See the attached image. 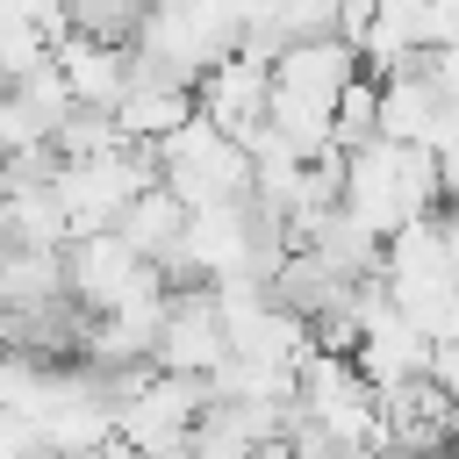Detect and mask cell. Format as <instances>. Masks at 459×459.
<instances>
[{
    "mask_svg": "<svg viewBox=\"0 0 459 459\" xmlns=\"http://www.w3.org/2000/svg\"><path fill=\"white\" fill-rule=\"evenodd\" d=\"M359 72H366V57L337 29L280 43L273 50V108H265V129L287 136L301 158H337V100H344V86Z\"/></svg>",
    "mask_w": 459,
    "mask_h": 459,
    "instance_id": "cell-1",
    "label": "cell"
},
{
    "mask_svg": "<svg viewBox=\"0 0 459 459\" xmlns=\"http://www.w3.org/2000/svg\"><path fill=\"white\" fill-rule=\"evenodd\" d=\"M445 222V237H452V258H459V201H452V215H437Z\"/></svg>",
    "mask_w": 459,
    "mask_h": 459,
    "instance_id": "cell-17",
    "label": "cell"
},
{
    "mask_svg": "<svg viewBox=\"0 0 459 459\" xmlns=\"http://www.w3.org/2000/svg\"><path fill=\"white\" fill-rule=\"evenodd\" d=\"M222 359H230V337H222L215 287H201V280L172 287L165 323H158V351H151V366H165V373H201V380H208Z\"/></svg>",
    "mask_w": 459,
    "mask_h": 459,
    "instance_id": "cell-7",
    "label": "cell"
},
{
    "mask_svg": "<svg viewBox=\"0 0 459 459\" xmlns=\"http://www.w3.org/2000/svg\"><path fill=\"white\" fill-rule=\"evenodd\" d=\"M50 65L65 72V86H72L79 108H108V115H115L122 93L136 86V50L115 43V36H86V29H72V36H57Z\"/></svg>",
    "mask_w": 459,
    "mask_h": 459,
    "instance_id": "cell-9",
    "label": "cell"
},
{
    "mask_svg": "<svg viewBox=\"0 0 459 459\" xmlns=\"http://www.w3.org/2000/svg\"><path fill=\"white\" fill-rule=\"evenodd\" d=\"M301 416L344 445H366V452H387V409H380V387L359 373L351 351L337 344H316L301 359Z\"/></svg>",
    "mask_w": 459,
    "mask_h": 459,
    "instance_id": "cell-5",
    "label": "cell"
},
{
    "mask_svg": "<svg viewBox=\"0 0 459 459\" xmlns=\"http://www.w3.org/2000/svg\"><path fill=\"white\" fill-rule=\"evenodd\" d=\"M366 136H380V72H359L337 100V151H351Z\"/></svg>",
    "mask_w": 459,
    "mask_h": 459,
    "instance_id": "cell-12",
    "label": "cell"
},
{
    "mask_svg": "<svg viewBox=\"0 0 459 459\" xmlns=\"http://www.w3.org/2000/svg\"><path fill=\"white\" fill-rule=\"evenodd\" d=\"M14 251H22V230H14V208L0 201V258H14Z\"/></svg>",
    "mask_w": 459,
    "mask_h": 459,
    "instance_id": "cell-15",
    "label": "cell"
},
{
    "mask_svg": "<svg viewBox=\"0 0 459 459\" xmlns=\"http://www.w3.org/2000/svg\"><path fill=\"white\" fill-rule=\"evenodd\" d=\"M158 179L186 201V208H215V201H244L251 194V143L237 129H222L215 115H186L165 143H158Z\"/></svg>",
    "mask_w": 459,
    "mask_h": 459,
    "instance_id": "cell-3",
    "label": "cell"
},
{
    "mask_svg": "<svg viewBox=\"0 0 459 459\" xmlns=\"http://www.w3.org/2000/svg\"><path fill=\"white\" fill-rule=\"evenodd\" d=\"M430 158H437V186H445V201H459V129H452Z\"/></svg>",
    "mask_w": 459,
    "mask_h": 459,
    "instance_id": "cell-14",
    "label": "cell"
},
{
    "mask_svg": "<svg viewBox=\"0 0 459 459\" xmlns=\"http://www.w3.org/2000/svg\"><path fill=\"white\" fill-rule=\"evenodd\" d=\"M337 201L387 244L394 230L437 215L445 186H437V158L423 143H394V136H366L351 151H337Z\"/></svg>",
    "mask_w": 459,
    "mask_h": 459,
    "instance_id": "cell-2",
    "label": "cell"
},
{
    "mask_svg": "<svg viewBox=\"0 0 459 459\" xmlns=\"http://www.w3.org/2000/svg\"><path fill=\"white\" fill-rule=\"evenodd\" d=\"M86 459H143V452H136L129 437H108V445H100V452H86Z\"/></svg>",
    "mask_w": 459,
    "mask_h": 459,
    "instance_id": "cell-16",
    "label": "cell"
},
{
    "mask_svg": "<svg viewBox=\"0 0 459 459\" xmlns=\"http://www.w3.org/2000/svg\"><path fill=\"white\" fill-rule=\"evenodd\" d=\"M50 186H57V208H65L72 237H93V230H115L122 208L143 186H158V151L151 143H115L100 158H57Z\"/></svg>",
    "mask_w": 459,
    "mask_h": 459,
    "instance_id": "cell-4",
    "label": "cell"
},
{
    "mask_svg": "<svg viewBox=\"0 0 459 459\" xmlns=\"http://www.w3.org/2000/svg\"><path fill=\"white\" fill-rule=\"evenodd\" d=\"M430 380L459 402V337H445V344H430Z\"/></svg>",
    "mask_w": 459,
    "mask_h": 459,
    "instance_id": "cell-13",
    "label": "cell"
},
{
    "mask_svg": "<svg viewBox=\"0 0 459 459\" xmlns=\"http://www.w3.org/2000/svg\"><path fill=\"white\" fill-rule=\"evenodd\" d=\"M172 273L165 265H151L122 230H93V237H72L65 244V287H72V301L86 308V316H108V308H122L129 294H143V287H165ZM179 287V280H172Z\"/></svg>",
    "mask_w": 459,
    "mask_h": 459,
    "instance_id": "cell-6",
    "label": "cell"
},
{
    "mask_svg": "<svg viewBox=\"0 0 459 459\" xmlns=\"http://www.w3.org/2000/svg\"><path fill=\"white\" fill-rule=\"evenodd\" d=\"M186 115H194V86L143 79V72H136V86H129V93H122V108H115L122 136H129V143H151V151H158V143H165V136H172Z\"/></svg>",
    "mask_w": 459,
    "mask_h": 459,
    "instance_id": "cell-11",
    "label": "cell"
},
{
    "mask_svg": "<svg viewBox=\"0 0 459 459\" xmlns=\"http://www.w3.org/2000/svg\"><path fill=\"white\" fill-rule=\"evenodd\" d=\"M194 108L215 115L222 129L251 136V129L265 122V108H273V57L251 50V43H237L230 57H215V65L194 79Z\"/></svg>",
    "mask_w": 459,
    "mask_h": 459,
    "instance_id": "cell-8",
    "label": "cell"
},
{
    "mask_svg": "<svg viewBox=\"0 0 459 459\" xmlns=\"http://www.w3.org/2000/svg\"><path fill=\"white\" fill-rule=\"evenodd\" d=\"M115 230H122V237H129V244H136V251H143L151 265H165V273L179 280V244H186V201H179V194H172L165 179H158V186H143V194H136V201L122 208V222H115Z\"/></svg>",
    "mask_w": 459,
    "mask_h": 459,
    "instance_id": "cell-10",
    "label": "cell"
}]
</instances>
